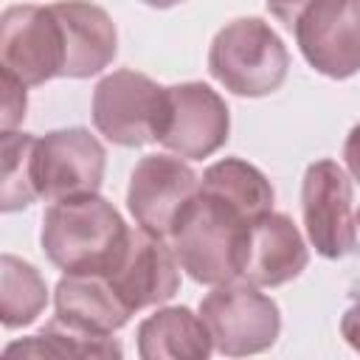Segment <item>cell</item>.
Here are the masks:
<instances>
[{
	"label": "cell",
	"instance_id": "obj_1",
	"mask_svg": "<svg viewBox=\"0 0 360 360\" xmlns=\"http://www.w3.org/2000/svg\"><path fill=\"white\" fill-rule=\"evenodd\" d=\"M129 239L124 217L101 194L68 197L48 205L39 242L53 267L62 273L107 276Z\"/></svg>",
	"mask_w": 360,
	"mask_h": 360
},
{
	"label": "cell",
	"instance_id": "obj_2",
	"mask_svg": "<svg viewBox=\"0 0 360 360\" xmlns=\"http://www.w3.org/2000/svg\"><path fill=\"white\" fill-rule=\"evenodd\" d=\"M250 222L253 219L242 217L236 208L200 188L169 233L172 253L180 270H186L194 281L211 287L239 278L236 256Z\"/></svg>",
	"mask_w": 360,
	"mask_h": 360
},
{
	"label": "cell",
	"instance_id": "obj_3",
	"mask_svg": "<svg viewBox=\"0 0 360 360\" xmlns=\"http://www.w3.org/2000/svg\"><path fill=\"white\" fill-rule=\"evenodd\" d=\"M208 70L233 96L259 98L284 84L290 53L262 17H239L211 39Z\"/></svg>",
	"mask_w": 360,
	"mask_h": 360
},
{
	"label": "cell",
	"instance_id": "obj_4",
	"mask_svg": "<svg viewBox=\"0 0 360 360\" xmlns=\"http://www.w3.org/2000/svg\"><path fill=\"white\" fill-rule=\"evenodd\" d=\"M200 318L211 332L214 349L228 357L259 354L270 349L281 332L278 304L245 278L217 284L200 301Z\"/></svg>",
	"mask_w": 360,
	"mask_h": 360
},
{
	"label": "cell",
	"instance_id": "obj_5",
	"mask_svg": "<svg viewBox=\"0 0 360 360\" xmlns=\"http://www.w3.org/2000/svg\"><path fill=\"white\" fill-rule=\"evenodd\" d=\"M169 87L138 70H112L93 90V124L118 146L158 141L166 118Z\"/></svg>",
	"mask_w": 360,
	"mask_h": 360
},
{
	"label": "cell",
	"instance_id": "obj_6",
	"mask_svg": "<svg viewBox=\"0 0 360 360\" xmlns=\"http://www.w3.org/2000/svg\"><path fill=\"white\" fill-rule=\"evenodd\" d=\"M65 68V37L51 6H8L0 17V70L39 87Z\"/></svg>",
	"mask_w": 360,
	"mask_h": 360
},
{
	"label": "cell",
	"instance_id": "obj_7",
	"mask_svg": "<svg viewBox=\"0 0 360 360\" xmlns=\"http://www.w3.org/2000/svg\"><path fill=\"white\" fill-rule=\"evenodd\" d=\"M290 31L321 76L349 79L360 70V0H309Z\"/></svg>",
	"mask_w": 360,
	"mask_h": 360
},
{
	"label": "cell",
	"instance_id": "obj_8",
	"mask_svg": "<svg viewBox=\"0 0 360 360\" xmlns=\"http://www.w3.org/2000/svg\"><path fill=\"white\" fill-rule=\"evenodd\" d=\"M352 180L338 160H315L301 180V214L312 248L323 259H343L357 248Z\"/></svg>",
	"mask_w": 360,
	"mask_h": 360
},
{
	"label": "cell",
	"instance_id": "obj_9",
	"mask_svg": "<svg viewBox=\"0 0 360 360\" xmlns=\"http://www.w3.org/2000/svg\"><path fill=\"white\" fill-rule=\"evenodd\" d=\"M107 152L84 127L53 129L37 138L34 177L39 197L56 202L68 197L98 194L104 180Z\"/></svg>",
	"mask_w": 360,
	"mask_h": 360
},
{
	"label": "cell",
	"instance_id": "obj_10",
	"mask_svg": "<svg viewBox=\"0 0 360 360\" xmlns=\"http://www.w3.org/2000/svg\"><path fill=\"white\" fill-rule=\"evenodd\" d=\"M197 191L200 177L180 155H146L129 174L127 208L138 228L166 239Z\"/></svg>",
	"mask_w": 360,
	"mask_h": 360
},
{
	"label": "cell",
	"instance_id": "obj_11",
	"mask_svg": "<svg viewBox=\"0 0 360 360\" xmlns=\"http://www.w3.org/2000/svg\"><path fill=\"white\" fill-rule=\"evenodd\" d=\"M231 132L228 104L202 82L169 87V104L158 143L186 160H202L219 152Z\"/></svg>",
	"mask_w": 360,
	"mask_h": 360
},
{
	"label": "cell",
	"instance_id": "obj_12",
	"mask_svg": "<svg viewBox=\"0 0 360 360\" xmlns=\"http://www.w3.org/2000/svg\"><path fill=\"white\" fill-rule=\"evenodd\" d=\"M309 250L287 214L267 211L256 217L242 236L236 270L256 287H281L304 273Z\"/></svg>",
	"mask_w": 360,
	"mask_h": 360
},
{
	"label": "cell",
	"instance_id": "obj_13",
	"mask_svg": "<svg viewBox=\"0 0 360 360\" xmlns=\"http://www.w3.org/2000/svg\"><path fill=\"white\" fill-rule=\"evenodd\" d=\"M107 278L129 312H138L169 301L180 290V264L172 245H166L160 236L143 228H129L127 248Z\"/></svg>",
	"mask_w": 360,
	"mask_h": 360
},
{
	"label": "cell",
	"instance_id": "obj_14",
	"mask_svg": "<svg viewBox=\"0 0 360 360\" xmlns=\"http://www.w3.org/2000/svg\"><path fill=\"white\" fill-rule=\"evenodd\" d=\"M65 37V79H90L118 53V34L110 14L90 0L51 3Z\"/></svg>",
	"mask_w": 360,
	"mask_h": 360
},
{
	"label": "cell",
	"instance_id": "obj_15",
	"mask_svg": "<svg viewBox=\"0 0 360 360\" xmlns=\"http://www.w3.org/2000/svg\"><path fill=\"white\" fill-rule=\"evenodd\" d=\"M53 307H56V318L96 335L118 332L132 315L129 307L115 292V287L110 284V278L93 273H65L56 281Z\"/></svg>",
	"mask_w": 360,
	"mask_h": 360
},
{
	"label": "cell",
	"instance_id": "obj_16",
	"mask_svg": "<svg viewBox=\"0 0 360 360\" xmlns=\"http://www.w3.org/2000/svg\"><path fill=\"white\" fill-rule=\"evenodd\" d=\"M138 354L143 360H205L214 352L211 332L188 307H163L141 321Z\"/></svg>",
	"mask_w": 360,
	"mask_h": 360
},
{
	"label": "cell",
	"instance_id": "obj_17",
	"mask_svg": "<svg viewBox=\"0 0 360 360\" xmlns=\"http://www.w3.org/2000/svg\"><path fill=\"white\" fill-rule=\"evenodd\" d=\"M200 188L214 194L225 205L236 208L248 219L273 211V200H276L270 180L242 158H222L211 163L200 177Z\"/></svg>",
	"mask_w": 360,
	"mask_h": 360
},
{
	"label": "cell",
	"instance_id": "obj_18",
	"mask_svg": "<svg viewBox=\"0 0 360 360\" xmlns=\"http://www.w3.org/2000/svg\"><path fill=\"white\" fill-rule=\"evenodd\" d=\"M6 357H121L124 349L112 335L76 329L53 315L37 335L14 340L3 349Z\"/></svg>",
	"mask_w": 360,
	"mask_h": 360
},
{
	"label": "cell",
	"instance_id": "obj_19",
	"mask_svg": "<svg viewBox=\"0 0 360 360\" xmlns=\"http://www.w3.org/2000/svg\"><path fill=\"white\" fill-rule=\"evenodd\" d=\"M48 304V287L31 262L11 253L0 256V321L6 329H20L37 321Z\"/></svg>",
	"mask_w": 360,
	"mask_h": 360
},
{
	"label": "cell",
	"instance_id": "obj_20",
	"mask_svg": "<svg viewBox=\"0 0 360 360\" xmlns=\"http://www.w3.org/2000/svg\"><path fill=\"white\" fill-rule=\"evenodd\" d=\"M34 155L37 138L31 132H0V208L6 214L28 208L39 200L37 177H34Z\"/></svg>",
	"mask_w": 360,
	"mask_h": 360
},
{
	"label": "cell",
	"instance_id": "obj_21",
	"mask_svg": "<svg viewBox=\"0 0 360 360\" xmlns=\"http://www.w3.org/2000/svg\"><path fill=\"white\" fill-rule=\"evenodd\" d=\"M0 87H3V104H0V132L14 129L22 118H25V84L20 79H14L11 73L0 70Z\"/></svg>",
	"mask_w": 360,
	"mask_h": 360
},
{
	"label": "cell",
	"instance_id": "obj_22",
	"mask_svg": "<svg viewBox=\"0 0 360 360\" xmlns=\"http://www.w3.org/2000/svg\"><path fill=\"white\" fill-rule=\"evenodd\" d=\"M343 160H346V169L349 174L360 183V124H354L346 135V143H343Z\"/></svg>",
	"mask_w": 360,
	"mask_h": 360
},
{
	"label": "cell",
	"instance_id": "obj_23",
	"mask_svg": "<svg viewBox=\"0 0 360 360\" xmlns=\"http://www.w3.org/2000/svg\"><path fill=\"white\" fill-rule=\"evenodd\" d=\"M340 335L346 338V343L354 352H360V304H354V307H349L343 312V318H340Z\"/></svg>",
	"mask_w": 360,
	"mask_h": 360
},
{
	"label": "cell",
	"instance_id": "obj_24",
	"mask_svg": "<svg viewBox=\"0 0 360 360\" xmlns=\"http://www.w3.org/2000/svg\"><path fill=\"white\" fill-rule=\"evenodd\" d=\"M309 0H267V8H270V14L278 20V22H284L287 28L292 25V20H295V14L307 6Z\"/></svg>",
	"mask_w": 360,
	"mask_h": 360
},
{
	"label": "cell",
	"instance_id": "obj_25",
	"mask_svg": "<svg viewBox=\"0 0 360 360\" xmlns=\"http://www.w3.org/2000/svg\"><path fill=\"white\" fill-rule=\"evenodd\" d=\"M141 3H146V6H152V8H172V6H180V3H186V0H141Z\"/></svg>",
	"mask_w": 360,
	"mask_h": 360
},
{
	"label": "cell",
	"instance_id": "obj_26",
	"mask_svg": "<svg viewBox=\"0 0 360 360\" xmlns=\"http://www.w3.org/2000/svg\"><path fill=\"white\" fill-rule=\"evenodd\" d=\"M357 225H360V211H357Z\"/></svg>",
	"mask_w": 360,
	"mask_h": 360
}]
</instances>
